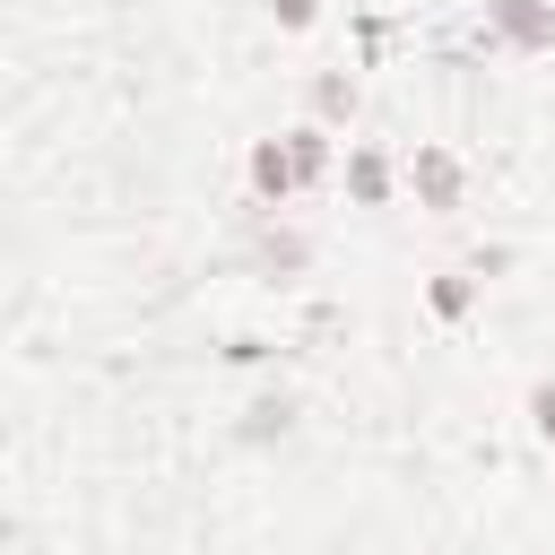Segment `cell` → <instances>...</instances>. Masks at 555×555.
<instances>
[{
    "label": "cell",
    "mask_w": 555,
    "mask_h": 555,
    "mask_svg": "<svg viewBox=\"0 0 555 555\" xmlns=\"http://www.w3.org/2000/svg\"><path fill=\"white\" fill-rule=\"evenodd\" d=\"M347 191H356V199L373 208V199L390 191V165H382V156H356V165H347Z\"/></svg>",
    "instance_id": "cell-5"
},
{
    "label": "cell",
    "mask_w": 555,
    "mask_h": 555,
    "mask_svg": "<svg viewBox=\"0 0 555 555\" xmlns=\"http://www.w3.org/2000/svg\"><path fill=\"white\" fill-rule=\"evenodd\" d=\"M494 17H503V35H520V43H555V17L529 9V0H494Z\"/></svg>",
    "instance_id": "cell-3"
},
{
    "label": "cell",
    "mask_w": 555,
    "mask_h": 555,
    "mask_svg": "<svg viewBox=\"0 0 555 555\" xmlns=\"http://www.w3.org/2000/svg\"><path fill=\"white\" fill-rule=\"evenodd\" d=\"M286 165H295V182H312V173L330 165V130H295V139H286Z\"/></svg>",
    "instance_id": "cell-4"
},
{
    "label": "cell",
    "mask_w": 555,
    "mask_h": 555,
    "mask_svg": "<svg viewBox=\"0 0 555 555\" xmlns=\"http://www.w3.org/2000/svg\"><path fill=\"white\" fill-rule=\"evenodd\" d=\"M251 191H260V199H286V191H295V165H286V147H278V139H269V147H251Z\"/></svg>",
    "instance_id": "cell-1"
},
{
    "label": "cell",
    "mask_w": 555,
    "mask_h": 555,
    "mask_svg": "<svg viewBox=\"0 0 555 555\" xmlns=\"http://www.w3.org/2000/svg\"><path fill=\"white\" fill-rule=\"evenodd\" d=\"M416 191H425V199H434V208H460V165H451V156H434V147H425V156H416Z\"/></svg>",
    "instance_id": "cell-2"
},
{
    "label": "cell",
    "mask_w": 555,
    "mask_h": 555,
    "mask_svg": "<svg viewBox=\"0 0 555 555\" xmlns=\"http://www.w3.org/2000/svg\"><path fill=\"white\" fill-rule=\"evenodd\" d=\"M538 425H546V442H555V408H538Z\"/></svg>",
    "instance_id": "cell-7"
},
{
    "label": "cell",
    "mask_w": 555,
    "mask_h": 555,
    "mask_svg": "<svg viewBox=\"0 0 555 555\" xmlns=\"http://www.w3.org/2000/svg\"><path fill=\"white\" fill-rule=\"evenodd\" d=\"M278 17L286 26H312V0H278Z\"/></svg>",
    "instance_id": "cell-6"
}]
</instances>
